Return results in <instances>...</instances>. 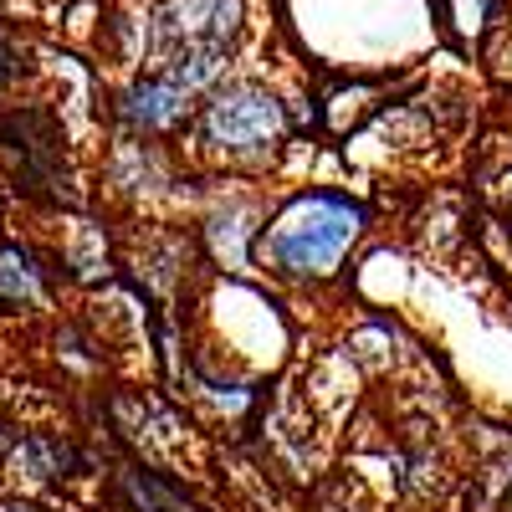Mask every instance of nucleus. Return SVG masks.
<instances>
[{
  "instance_id": "9d476101",
  "label": "nucleus",
  "mask_w": 512,
  "mask_h": 512,
  "mask_svg": "<svg viewBox=\"0 0 512 512\" xmlns=\"http://www.w3.org/2000/svg\"><path fill=\"white\" fill-rule=\"evenodd\" d=\"M21 72H26V47H21L11 31H0V88L21 82Z\"/></svg>"
},
{
  "instance_id": "39448f33",
  "label": "nucleus",
  "mask_w": 512,
  "mask_h": 512,
  "mask_svg": "<svg viewBox=\"0 0 512 512\" xmlns=\"http://www.w3.org/2000/svg\"><path fill=\"white\" fill-rule=\"evenodd\" d=\"M190 88H180L169 72H144V77H134L123 88V98H118V118L134 128V134H169L180 118H185V108H190Z\"/></svg>"
},
{
  "instance_id": "20e7f679",
  "label": "nucleus",
  "mask_w": 512,
  "mask_h": 512,
  "mask_svg": "<svg viewBox=\"0 0 512 512\" xmlns=\"http://www.w3.org/2000/svg\"><path fill=\"white\" fill-rule=\"evenodd\" d=\"M282 134H287V108L277 93L256 88V82L221 88L200 113V139L216 149H267Z\"/></svg>"
},
{
  "instance_id": "ddd939ff",
  "label": "nucleus",
  "mask_w": 512,
  "mask_h": 512,
  "mask_svg": "<svg viewBox=\"0 0 512 512\" xmlns=\"http://www.w3.org/2000/svg\"><path fill=\"white\" fill-rule=\"evenodd\" d=\"M6 512H31V507H6Z\"/></svg>"
},
{
  "instance_id": "f03ea898",
  "label": "nucleus",
  "mask_w": 512,
  "mask_h": 512,
  "mask_svg": "<svg viewBox=\"0 0 512 512\" xmlns=\"http://www.w3.org/2000/svg\"><path fill=\"white\" fill-rule=\"evenodd\" d=\"M246 0H159L149 11V57H231Z\"/></svg>"
},
{
  "instance_id": "6e6552de",
  "label": "nucleus",
  "mask_w": 512,
  "mask_h": 512,
  "mask_svg": "<svg viewBox=\"0 0 512 512\" xmlns=\"http://www.w3.org/2000/svg\"><path fill=\"white\" fill-rule=\"evenodd\" d=\"M123 487H128V497H134L139 512H195L190 502H180V492H169L164 482H154V477H144V472H128Z\"/></svg>"
},
{
  "instance_id": "9b49d317",
  "label": "nucleus",
  "mask_w": 512,
  "mask_h": 512,
  "mask_svg": "<svg viewBox=\"0 0 512 512\" xmlns=\"http://www.w3.org/2000/svg\"><path fill=\"white\" fill-rule=\"evenodd\" d=\"M492 67H497V77H512V26H502V31H497V47H492Z\"/></svg>"
},
{
  "instance_id": "423d86ee",
  "label": "nucleus",
  "mask_w": 512,
  "mask_h": 512,
  "mask_svg": "<svg viewBox=\"0 0 512 512\" xmlns=\"http://www.w3.org/2000/svg\"><path fill=\"white\" fill-rule=\"evenodd\" d=\"M41 303V267L26 246H0V308Z\"/></svg>"
},
{
  "instance_id": "7ed1b4c3",
  "label": "nucleus",
  "mask_w": 512,
  "mask_h": 512,
  "mask_svg": "<svg viewBox=\"0 0 512 512\" xmlns=\"http://www.w3.org/2000/svg\"><path fill=\"white\" fill-rule=\"evenodd\" d=\"M0 154L16 159V180L36 195L62 200L67 169H62V123L41 103H6L0 108Z\"/></svg>"
},
{
  "instance_id": "f257e3e1",
  "label": "nucleus",
  "mask_w": 512,
  "mask_h": 512,
  "mask_svg": "<svg viewBox=\"0 0 512 512\" xmlns=\"http://www.w3.org/2000/svg\"><path fill=\"white\" fill-rule=\"evenodd\" d=\"M364 231V210L344 195H303L292 200L267 231V251L297 277H323L344 262V251Z\"/></svg>"
},
{
  "instance_id": "f8f14e48",
  "label": "nucleus",
  "mask_w": 512,
  "mask_h": 512,
  "mask_svg": "<svg viewBox=\"0 0 512 512\" xmlns=\"http://www.w3.org/2000/svg\"><path fill=\"white\" fill-rule=\"evenodd\" d=\"M11 446V431H6V425H0V451H6Z\"/></svg>"
},
{
  "instance_id": "0eeeda50",
  "label": "nucleus",
  "mask_w": 512,
  "mask_h": 512,
  "mask_svg": "<svg viewBox=\"0 0 512 512\" xmlns=\"http://www.w3.org/2000/svg\"><path fill=\"white\" fill-rule=\"evenodd\" d=\"M16 461L26 466L31 477H57V472H67L77 456H72V446H62V441H52V436H31V441L16 446Z\"/></svg>"
},
{
  "instance_id": "1a4fd4ad",
  "label": "nucleus",
  "mask_w": 512,
  "mask_h": 512,
  "mask_svg": "<svg viewBox=\"0 0 512 512\" xmlns=\"http://www.w3.org/2000/svg\"><path fill=\"white\" fill-rule=\"evenodd\" d=\"M502 11V0H446V21L461 31V36H482Z\"/></svg>"
}]
</instances>
